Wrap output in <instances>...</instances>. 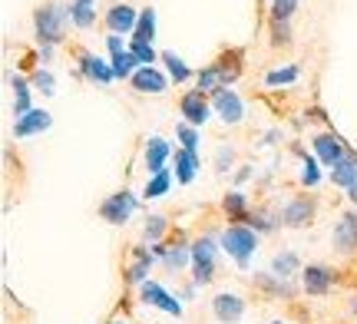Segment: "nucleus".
<instances>
[{"label": "nucleus", "instance_id": "f257e3e1", "mask_svg": "<svg viewBox=\"0 0 357 324\" xmlns=\"http://www.w3.org/2000/svg\"><path fill=\"white\" fill-rule=\"evenodd\" d=\"M66 20H73V17H70V7H63V3H43V7L33 13V26H37L40 47H56L66 33Z\"/></svg>", "mask_w": 357, "mask_h": 324}, {"label": "nucleus", "instance_id": "f03ea898", "mask_svg": "<svg viewBox=\"0 0 357 324\" xmlns=\"http://www.w3.org/2000/svg\"><path fill=\"white\" fill-rule=\"evenodd\" d=\"M222 252L229 259H235L238 268H248L252 255L258 252V232L248 229V225H231V229L222 232Z\"/></svg>", "mask_w": 357, "mask_h": 324}, {"label": "nucleus", "instance_id": "7ed1b4c3", "mask_svg": "<svg viewBox=\"0 0 357 324\" xmlns=\"http://www.w3.org/2000/svg\"><path fill=\"white\" fill-rule=\"evenodd\" d=\"M215 242L205 235V238H195L192 242V278H195V285H208L212 278H215Z\"/></svg>", "mask_w": 357, "mask_h": 324}, {"label": "nucleus", "instance_id": "20e7f679", "mask_svg": "<svg viewBox=\"0 0 357 324\" xmlns=\"http://www.w3.org/2000/svg\"><path fill=\"white\" fill-rule=\"evenodd\" d=\"M136 208H139V199L132 192H116L100 206V215L109 222V225H126L129 215H132Z\"/></svg>", "mask_w": 357, "mask_h": 324}, {"label": "nucleus", "instance_id": "39448f33", "mask_svg": "<svg viewBox=\"0 0 357 324\" xmlns=\"http://www.w3.org/2000/svg\"><path fill=\"white\" fill-rule=\"evenodd\" d=\"M212 109L218 113V119L222 123H229V126H235V123H242L245 116V106H242V96L235 90H222L212 96Z\"/></svg>", "mask_w": 357, "mask_h": 324}, {"label": "nucleus", "instance_id": "423d86ee", "mask_svg": "<svg viewBox=\"0 0 357 324\" xmlns=\"http://www.w3.org/2000/svg\"><path fill=\"white\" fill-rule=\"evenodd\" d=\"M136 24H139V10L129 3H113L106 10V26L113 33H136Z\"/></svg>", "mask_w": 357, "mask_h": 324}, {"label": "nucleus", "instance_id": "0eeeda50", "mask_svg": "<svg viewBox=\"0 0 357 324\" xmlns=\"http://www.w3.org/2000/svg\"><path fill=\"white\" fill-rule=\"evenodd\" d=\"M142 291V301L146 304H153V308H159V311H166V314H182V304H178V298H172L166 288L162 285H155V281H146V285H139Z\"/></svg>", "mask_w": 357, "mask_h": 324}, {"label": "nucleus", "instance_id": "6e6552de", "mask_svg": "<svg viewBox=\"0 0 357 324\" xmlns=\"http://www.w3.org/2000/svg\"><path fill=\"white\" fill-rule=\"evenodd\" d=\"M79 73L86 79H93V83H113L116 73H113V63H106L102 56H96V53H79Z\"/></svg>", "mask_w": 357, "mask_h": 324}, {"label": "nucleus", "instance_id": "1a4fd4ad", "mask_svg": "<svg viewBox=\"0 0 357 324\" xmlns=\"http://www.w3.org/2000/svg\"><path fill=\"white\" fill-rule=\"evenodd\" d=\"M212 311H215V318L222 324H235V321H242L245 301L238 295H231V291H222V295L212 298Z\"/></svg>", "mask_w": 357, "mask_h": 324}, {"label": "nucleus", "instance_id": "9d476101", "mask_svg": "<svg viewBox=\"0 0 357 324\" xmlns=\"http://www.w3.org/2000/svg\"><path fill=\"white\" fill-rule=\"evenodd\" d=\"M334 248L341 252V255H351V252H357V215L354 212H347V215H341V222L334 225Z\"/></svg>", "mask_w": 357, "mask_h": 324}, {"label": "nucleus", "instance_id": "9b49d317", "mask_svg": "<svg viewBox=\"0 0 357 324\" xmlns=\"http://www.w3.org/2000/svg\"><path fill=\"white\" fill-rule=\"evenodd\" d=\"M281 225H288V229H301L307 222L314 219V202L311 199H291L288 206L281 208Z\"/></svg>", "mask_w": 357, "mask_h": 324}, {"label": "nucleus", "instance_id": "f8f14e48", "mask_svg": "<svg viewBox=\"0 0 357 324\" xmlns=\"http://www.w3.org/2000/svg\"><path fill=\"white\" fill-rule=\"evenodd\" d=\"M301 285H305L307 295H328L334 285V272L324 265H307L301 272Z\"/></svg>", "mask_w": 357, "mask_h": 324}, {"label": "nucleus", "instance_id": "ddd939ff", "mask_svg": "<svg viewBox=\"0 0 357 324\" xmlns=\"http://www.w3.org/2000/svg\"><path fill=\"white\" fill-rule=\"evenodd\" d=\"M50 123H53L50 113H47V109H37V106H33V109H30L26 116H20L17 123H13V136H17V139H26V136H37V132L50 130Z\"/></svg>", "mask_w": 357, "mask_h": 324}, {"label": "nucleus", "instance_id": "4468645a", "mask_svg": "<svg viewBox=\"0 0 357 324\" xmlns=\"http://www.w3.org/2000/svg\"><path fill=\"white\" fill-rule=\"evenodd\" d=\"M178 109H182V116H185L189 126H205V119H208V103H205V93H199V90L185 93L178 100Z\"/></svg>", "mask_w": 357, "mask_h": 324}, {"label": "nucleus", "instance_id": "2eb2a0df", "mask_svg": "<svg viewBox=\"0 0 357 324\" xmlns=\"http://www.w3.org/2000/svg\"><path fill=\"white\" fill-rule=\"evenodd\" d=\"M169 79L155 70V66H139L136 70V77H132V90L136 93H153V96H159V93H166Z\"/></svg>", "mask_w": 357, "mask_h": 324}, {"label": "nucleus", "instance_id": "dca6fc26", "mask_svg": "<svg viewBox=\"0 0 357 324\" xmlns=\"http://www.w3.org/2000/svg\"><path fill=\"white\" fill-rule=\"evenodd\" d=\"M314 156H318L328 169H334L341 159L347 156V153H344V146H341V139H337V136L324 132V136H318V139H314Z\"/></svg>", "mask_w": 357, "mask_h": 324}, {"label": "nucleus", "instance_id": "f3484780", "mask_svg": "<svg viewBox=\"0 0 357 324\" xmlns=\"http://www.w3.org/2000/svg\"><path fill=\"white\" fill-rule=\"evenodd\" d=\"M169 156H172V146H169L162 136H153V139L146 143V169H149V176L162 172Z\"/></svg>", "mask_w": 357, "mask_h": 324}, {"label": "nucleus", "instance_id": "a211bd4d", "mask_svg": "<svg viewBox=\"0 0 357 324\" xmlns=\"http://www.w3.org/2000/svg\"><path fill=\"white\" fill-rule=\"evenodd\" d=\"M153 252H146V248H132V265H129L126 272V281L129 285H146V275L153 268Z\"/></svg>", "mask_w": 357, "mask_h": 324}, {"label": "nucleus", "instance_id": "6ab92c4d", "mask_svg": "<svg viewBox=\"0 0 357 324\" xmlns=\"http://www.w3.org/2000/svg\"><path fill=\"white\" fill-rule=\"evenodd\" d=\"M153 255H155V259L166 261V268L178 272V268H182L185 261H192V248H185V245H155Z\"/></svg>", "mask_w": 357, "mask_h": 324}, {"label": "nucleus", "instance_id": "aec40b11", "mask_svg": "<svg viewBox=\"0 0 357 324\" xmlns=\"http://www.w3.org/2000/svg\"><path fill=\"white\" fill-rule=\"evenodd\" d=\"M10 86H13V116L20 119V116H26V113L33 109V106H30V93H33V83H26L24 77H13Z\"/></svg>", "mask_w": 357, "mask_h": 324}, {"label": "nucleus", "instance_id": "412c9836", "mask_svg": "<svg viewBox=\"0 0 357 324\" xmlns=\"http://www.w3.org/2000/svg\"><path fill=\"white\" fill-rule=\"evenodd\" d=\"M195 176H199V156L189 149H176V179L182 185H189Z\"/></svg>", "mask_w": 357, "mask_h": 324}, {"label": "nucleus", "instance_id": "4be33fe9", "mask_svg": "<svg viewBox=\"0 0 357 324\" xmlns=\"http://www.w3.org/2000/svg\"><path fill=\"white\" fill-rule=\"evenodd\" d=\"M331 182L334 185H344V189H351L357 182V156H344L337 166L331 169Z\"/></svg>", "mask_w": 357, "mask_h": 324}, {"label": "nucleus", "instance_id": "5701e85b", "mask_svg": "<svg viewBox=\"0 0 357 324\" xmlns=\"http://www.w3.org/2000/svg\"><path fill=\"white\" fill-rule=\"evenodd\" d=\"M70 17H73V24L77 26H93V20H96V0H73L70 3Z\"/></svg>", "mask_w": 357, "mask_h": 324}, {"label": "nucleus", "instance_id": "b1692460", "mask_svg": "<svg viewBox=\"0 0 357 324\" xmlns=\"http://www.w3.org/2000/svg\"><path fill=\"white\" fill-rule=\"evenodd\" d=\"M109 63H113L116 79H132V77H136V70H139V60H136V56H132L129 50L126 53H116Z\"/></svg>", "mask_w": 357, "mask_h": 324}, {"label": "nucleus", "instance_id": "393cba45", "mask_svg": "<svg viewBox=\"0 0 357 324\" xmlns=\"http://www.w3.org/2000/svg\"><path fill=\"white\" fill-rule=\"evenodd\" d=\"M298 265H301V261H298V255H294V252L275 255V261H271V275H275V278H281V281H288V278L298 272Z\"/></svg>", "mask_w": 357, "mask_h": 324}, {"label": "nucleus", "instance_id": "a878e982", "mask_svg": "<svg viewBox=\"0 0 357 324\" xmlns=\"http://www.w3.org/2000/svg\"><path fill=\"white\" fill-rule=\"evenodd\" d=\"M136 43H153L155 40V10H142L139 24H136V33H132Z\"/></svg>", "mask_w": 357, "mask_h": 324}, {"label": "nucleus", "instance_id": "bb28decb", "mask_svg": "<svg viewBox=\"0 0 357 324\" xmlns=\"http://www.w3.org/2000/svg\"><path fill=\"white\" fill-rule=\"evenodd\" d=\"M222 208H225L229 219H235V222L248 219V199H245V192H229L225 202H222Z\"/></svg>", "mask_w": 357, "mask_h": 324}, {"label": "nucleus", "instance_id": "cd10ccee", "mask_svg": "<svg viewBox=\"0 0 357 324\" xmlns=\"http://www.w3.org/2000/svg\"><path fill=\"white\" fill-rule=\"evenodd\" d=\"M162 63H166V70H169V77L176 79V83H185V79L192 77V70L185 66V60L182 56H176L172 50H166L162 53Z\"/></svg>", "mask_w": 357, "mask_h": 324}, {"label": "nucleus", "instance_id": "c85d7f7f", "mask_svg": "<svg viewBox=\"0 0 357 324\" xmlns=\"http://www.w3.org/2000/svg\"><path fill=\"white\" fill-rule=\"evenodd\" d=\"M169 185H172V176H169V169H162V172L149 176V182H146V199H162V195L169 192Z\"/></svg>", "mask_w": 357, "mask_h": 324}, {"label": "nucleus", "instance_id": "c756f323", "mask_svg": "<svg viewBox=\"0 0 357 324\" xmlns=\"http://www.w3.org/2000/svg\"><path fill=\"white\" fill-rule=\"evenodd\" d=\"M129 53L139 60V66H153L155 60H162V53H155L153 43H136V40H132V43H129Z\"/></svg>", "mask_w": 357, "mask_h": 324}, {"label": "nucleus", "instance_id": "7c9ffc66", "mask_svg": "<svg viewBox=\"0 0 357 324\" xmlns=\"http://www.w3.org/2000/svg\"><path fill=\"white\" fill-rule=\"evenodd\" d=\"M301 77V70L298 66H284V70H271L265 77L268 86H281V83H294V79Z\"/></svg>", "mask_w": 357, "mask_h": 324}, {"label": "nucleus", "instance_id": "2f4dec72", "mask_svg": "<svg viewBox=\"0 0 357 324\" xmlns=\"http://www.w3.org/2000/svg\"><path fill=\"white\" fill-rule=\"evenodd\" d=\"M176 136L182 139V149H189V153H195V149H199V130H195V126H189V123H178Z\"/></svg>", "mask_w": 357, "mask_h": 324}, {"label": "nucleus", "instance_id": "473e14b6", "mask_svg": "<svg viewBox=\"0 0 357 324\" xmlns=\"http://www.w3.org/2000/svg\"><path fill=\"white\" fill-rule=\"evenodd\" d=\"M30 83H33V90H43V96H53V93H56V79H53L50 70H37Z\"/></svg>", "mask_w": 357, "mask_h": 324}, {"label": "nucleus", "instance_id": "72a5a7b5", "mask_svg": "<svg viewBox=\"0 0 357 324\" xmlns=\"http://www.w3.org/2000/svg\"><path fill=\"white\" fill-rule=\"evenodd\" d=\"M298 3L301 0H271V13H275V20H291L294 17V10H298Z\"/></svg>", "mask_w": 357, "mask_h": 324}, {"label": "nucleus", "instance_id": "f704fd0d", "mask_svg": "<svg viewBox=\"0 0 357 324\" xmlns=\"http://www.w3.org/2000/svg\"><path fill=\"white\" fill-rule=\"evenodd\" d=\"M162 235H166V219H162V215H149V219H146V238H149V242H159Z\"/></svg>", "mask_w": 357, "mask_h": 324}, {"label": "nucleus", "instance_id": "c9c22d12", "mask_svg": "<svg viewBox=\"0 0 357 324\" xmlns=\"http://www.w3.org/2000/svg\"><path fill=\"white\" fill-rule=\"evenodd\" d=\"M258 285H265L268 291H275V295H291V288L284 285L281 278H271V275H258Z\"/></svg>", "mask_w": 357, "mask_h": 324}, {"label": "nucleus", "instance_id": "e433bc0d", "mask_svg": "<svg viewBox=\"0 0 357 324\" xmlns=\"http://www.w3.org/2000/svg\"><path fill=\"white\" fill-rule=\"evenodd\" d=\"M301 182H305V185H318V182H321V169H318V162H314V159H305Z\"/></svg>", "mask_w": 357, "mask_h": 324}, {"label": "nucleus", "instance_id": "4c0bfd02", "mask_svg": "<svg viewBox=\"0 0 357 324\" xmlns=\"http://www.w3.org/2000/svg\"><path fill=\"white\" fill-rule=\"evenodd\" d=\"M248 222H252V229H255V232H271V229H275V219H271L268 212H258V215H248Z\"/></svg>", "mask_w": 357, "mask_h": 324}, {"label": "nucleus", "instance_id": "58836bf2", "mask_svg": "<svg viewBox=\"0 0 357 324\" xmlns=\"http://www.w3.org/2000/svg\"><path fill=\"white\" fill-rule=\"evenodd\" d=\"M231 162H235V153H231L229 146H222V149H218V156H215V169L218 172H229Z\"/></svg>", "mask_w": 357, "mask_h": 324}, {"label": "nucleus", "instance_id": "ea45409f", "mask_svg": "<svg viewBox=\"0 0 357 324\" xmlns=\"http://www.w3.org/2000/svg\"><path fill=\"white\" fill-rule=\"evenodd\" d=\"M271 33H275V43H278V47H284V43H291V37H288V24H284V20H275V26H271Z\"/></svg>", "mask_w": 357, "mask_h": 324}, {"label": "nucleus", "instance_id": "a19ab883", "mask_svg": "<svg viewBox=\"0 0 357 324\" xmlns=\"http://www.w3.org/2000/svg\"><path fill=\"white\" fill-rule=\"evenodd\" d=\"M106 47H109V53H126L129 47H123V37H119V33H113V37H106Z\"/></svg>", "mask_w": 357, "mask_h": 324}, {"label": "nucleus", "instance_id": "79ce46f5", "mask_svg": "<svg viewBox=\"0 0 357 324\" xmlns=\"http://www.w3.org/2000/svg\"><path fill=\"white\" fill-rule=\"evenodd\" d=\"M347 199H351V202H354V206H357V182H354V185H351V189H347Z\"/></svg>", "mask_w": 357, "mask_h": 324}, {"label": "nucleus", "instance_id": "37998d69", "mask_svg": "<svg viewBox=\"0 0 357 324\" xmlns=\"http://www.w3.org/2000/svg\"><path fill=\"white\" fill-rule=\"evenodd\" d=\"M351 314H357V295L351 298Z\"/></svg>", "mask_w": 357, "mask_h": 324}, {"label": "nucleus", "instance_id": "c03bdc74", "mask_svg": "<svg viewBox=\"0 0 357 324\" xmlns=\"http://www.w3.org/2000/svg\"><path fill=\"white\" fill-rule=\"evenodd\" d=\"M109 324H126V321H109Z\"/></svg>", "mask_w": 357, "mask_h": 324}, {"label": "nucleus", "instance_id": "a18cd8bd", "mask_svg": "<svg viewBox=\"0 0 357 324\" xmlns=\"http://www.w3.org/2000/svg\"><path fill=\"white\" fill-rule=\"evenodd\" d=\"M271 324H284V321H271Z\"/></svg>", "mask_w": 357, "mask_h": 324}]
</instances>
